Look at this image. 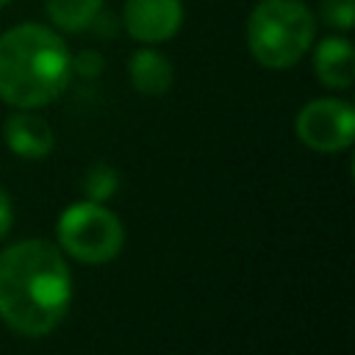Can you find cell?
<instances>
[{
	"label": "cell",
	"mask_w": 355,
	"mask_h": 355,
	"mask_svg": "<svg viewBox=\"0 0 355 355\" xmlns=\"http://www.w3.org/2000/svg\"><path fill=\"white\" fill-rule=\"evenodd\" d=\"M319 17H322L324 25H330V28L349 31L352 22H355V0H322Z\"/></svg>",
	"instance_id": "obj_12"
},
{
	"label": "cell",
	"mask_w": 355,
	"mask_h": 355,
	"mask_svg": "<svg viewBox=\"0 0 355 355\" xmlns=\"http://www.w3.org/2000/svg\"><path fill=\"white\" fill-rule=\"evenodd\" d=\"M128 75L136 92L147 94V97H161L169 92L172 86V64L164 53H158L155 47H141L130 55L128 61Z\"/></svg>",
	"instance_id": "obj_9"
},
{
	"label": "cell",
	"mask_w": 355,
	"mask_h": 355,
	"mask_svg": "<svg viewBox=\"0 0 355 355\" xmlns=\"http://www.w3.org/2000/svg\"><path fill=\"white\" fill-rule=\"evenodd\" d=\"M316 78L330 89H349L355 78V53L344 36H327L313 50Z\"/></svg>",
	"instance_id": "obj_8"
},
{
	"label": "cell",
	"mask_w": 355,
	"mask_h": 355,
	"mask_svg": "<svg viewBox=\"0 0 355 355\" xmlns=\"http://www.w3.org/2000/svg\"><path fill=\"white\" fill-rule=\"evenodd\" d=\"M8 3H11V0H0V8H6V6H8Z\"/></svg>",
	"instance_id": "obj_15"
},
{
	"label": "cell",
	"mask_w": 355,
	"mask_h": 355,
	"mask_svg": "<svg viewBox=\"0 0 355 355\" xmlns=\"http://www.w3.org/2000/svg\"><path fill=\"white\" fill-rule=\"evenodd\" d=\"M183 25L180 0H125L122 28L141 44H161Z\"/></svg>",
	"instance_id": "obj_6"
},
{
	"label": "cell",
	"mask_w": 355,
	"mask_h": 355,
	"mask_svg": "<svg viewBox=\"0 0 355 355\" xmlns=\"http://www.w3.org/2000/svg\"><path fill=\"white\" fill-rule=\"evenodd\" d=\"M3 139L19 158H44L55 144L53 128L44 122V116L33 114V108L14 111L3 125Z\"/></svg>",
	"instance_id": "obj_7"
},
{
	"label": "cell",
	"mask_w": 355,
	"mask_h": 355,
	"mask_svg": "<svg viewBox=\"0 0 355 355\" xmlns=\"http://www.w3.org/2000/svg\"><path fill=\"white\" fill-rule=\"evenodd\" d=\"M119 189V175L116 169H111L108 164H92L86 178H83V191L92 202H103L108 200L114 191Z\"/></svg>",
	"instance_id": "obj_11"
},
{
	"label": "cell",
	"mask_w": 355,
	"mask_h": 355,
	"mask_svg": "<svg viewBox=\"0 0 355 355\" xmlns=\"http://www.w3.org/2000/svg\"><path fill=\"white\" fill-rule=\"evenodd\" d=\"M297 136L316 153H341L355 139V111L349 103L336 97H319L300 108Z\"/></svg>",
	"instance_id": "obj_5"
},
{
	"label": "cell",
	"mask_w": 355,
	"mask_h": 355,
	"mask_svg": "<svg viewBox=\"0 0 355 355\" xmlns=\"http://www.w3.org/2000/svg\"><path fill=\"white\" fill-rule=\"evenodd\" d=\"M316 36V22L302 0H261L247 19V47L266 69H288Z\"/></svg>",
	"instance_id": "obj_3"
},
{
	"label": "cell",
	"mask_w": 355,
	"mask_h": 355,
	"mask_svg": "<svg viewBox=\"0 0 355 355\" xmlns=\"http://www.w3.org/2000/svg\"><path fill=\"white\" fill-rule=\"evenodd\" d=\"M125 230L114 211L83 200L69 205L58 219V244L67 255L83 263H105L119 255Z\"/></svg>",
	"instance_id": "obj_4"
},
{
	"label": "cell",
	"mask_w": 355,
	"mask_h": 355,
	"mask_svg": "<svg viewBox=\"0 0 355 355\" xmlns=\"http://www.w3.org/2000/svg\"><path fill=\"white\" fill-rule=\"evenodd\" d=\"M69 64H72V72L80 75V78H97L103 72V58L94 50H83V53L72 55Z\"/></svg>",
	"instance_id": "obj_13"
},
{
	"label": "cell",
	"mask_w": 355,
	"mask_h": 355,
	"mask_svg": "<svg viewBox=\"0 0 355 355\" xmlns=\"http://www.w3.org/2000/svg\"><path fill=\"white\" fill-rule=\"evenodd\" d=\"M67 42L47 25L22 22L0 36V100L14 108L53 103L72 78Z\"/></svg>",
	"instance_id": "obj_2"
},
{
	"label": "cell",
	"mask_w": 355,
	"mask_h": 355,
	"mask_svg": "<svg viewBox=\"0 0 355 355\" xmlns=\"http://www.w3.org/2000/svg\"><path fill=\"white\" fill-rule=\"evenodd\" d=\"M11 222H14V208H11L8 194L0 189V239H6V236H8Z\"/></svg>",
	"instance_id": "obj_14"
},
{
	"label": "cell",
	"mask_w": 355,
	"mask_h": 355,
	"mask_svg": "<svg viewBox=\"0 0 355 355\" xmlns=\"http://www.w3.org/2000/svg\"><path fill=\"white\" fill-rule=\"evenodd\" d=\"M72 277L64 255L39 239L0 250V319L22 336H47L67 316Z\"/></svg>",
	"instance_id": "obj_1"
},
{
	"label": "cell",
	"mask_w": 355,
	"mask_h": 355,
	"mask_svg": "<svg viewBox=\"0 0 355 355\" xmlns=\"http://www.w3.org/2000/svg\"><path fill=\"white\" fill-rule=\"evenodd\" d=\"M100 8H103V0H44V11L50 22L67 33L86 31Z\"/></svg>",
	"instance_id": "obj_10"
}]
</instances>
